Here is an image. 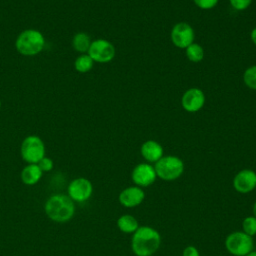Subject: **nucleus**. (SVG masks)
<instances>
[{
    "instance_id": "obj_1",
    "label": "nucleus",
    "mask_w": 256,
    "mask_h": 256,
    "mask_svg": "<svg viewBox=\"0 0 256 256\" xmlns=\"http://www.w3.org/2000/svg\"><path fill=\"white\" fill-rule=\"evenodd\" d=\"M161 245V235L153 227L139 226L132 234L131 249L136 256H152Z\"/></svg>"
},
{
    "instance_id": "obj_2",
    "label": "nucleus",
    "mask_w": 256,
    "mask_h": 256,
    "mask_svg": "<svg viewBox=\"0 0 256 256\" xmlns=\"http://www.w3.org/2000/svg\"><path fill=\"white\" fill-rule=\"evenodd\" d=\"M44 210L51 220L63 223L72 219L75 213V205L68 195L55 194L48 198Z\"/></svg>"
},
{
    "instance_id": "obj_3",
    "label": "nucleus",
    "mask_w": 256,
    "mask_h": 256,
    "mask_svg": "<svg viewBox=\"0 0 256 256\" xmlns=\"http://www.w3.org/2000/svg\"><path fill=\"white\" fill-rule=\"evenodd\" d=\"M45 46L43 34L36 29H26L16 38V50L24 56H34L39 54Z\"/></svg>"
},
{
    "instance_id": "obj_4",
    "label": "nucleus",
    "mask_w": 256,
    "mask_h": 256,
    "mask_svg": "<svg viewBox=\"0 0 256 256\" xmlns=\"http://www.w3.org/2000/svg\"><path fill=\"white\" fill-rule=\"evenodd\" d=\"M154 169L158 178L164 181H173L183 174L184 163L177 156L167 155L155 163Z\"/></svg>"
},
{
    "instance_id": "obj_5",
    "label": "nucleus",
    "mask_w": 256,
    "mask_h": 256,
    "mask_svg": "<svg viewBox=\"0 0 256 256\" xmlns=\"http://www.w3.org/2000/svg\"><path fill=\"white\" fill-rule=\"evenodd\" d=\"M253 237L243 231H233L225 239V248L233 256H245L253 250Z\"/></svg>"
},
{
    "instance_id": "obj_6",
    "label": "nucleus",
    "mask_w": 256,
    "mask_h": 256,
    "mask_svg": "<svg viewBox=\"0 0 256 256\" xmlns=\"http://www.w3.org/2000/svg\"><path fill=\"white\" fill-rule=\"evenodd\" d=\"M20 154L28 164H37L45 156V145L36 135L27 136L21 143Z\"/></svg>"
},
{
    "instance_id": "obj_7",
    "label": "nucleus",
    "mask_w": 256,
    "mask_h": 256,
    "mask_svg": "<svg viewBox=\"0 0 256 256\" xmlns=\"http://www.w3.org/2000/svg\"><path fill=\"white\" fill-rule=\"evenodd\" d=\"M87 54L94 62L107 63L115 56V47L113 44L105 39H97L91 42Z\"/></svg>"
},
{
    "instance_id": "obj_8",
    "label": "nucleus",
    "mask_w": 256,
    "mask_h": 256,
    "mask_svg": "<svg viewBox=\"0 0 256 256\" xmlns=\"http://www.w3.org/2000/svg\"><path fill=\"white\" fill-rule=\"evenodd\" d=\"M68 196L75 202L87 201L93 193V185L90 180L84 177L75 178L72 180L67 188Z\"/></svg>"
},
{
    "instance_id": "obj_9",
    "label": "nucleus",
    "mask_w": 256,
    "mask_h": 256,
    "mask_svg": "<svg viewBox=\"0 0 256 256\" xmlns=\"http://www.w3.org/2000/svg\"><path fill=\"white\" fill-rule=\"evenodd\" d=\"M157 178L154 166L148 163H140L134 167L131 173V179L136 186L141 188L152 185Z\"/></svg>"
},
{
    "instance_id": "obj_10",
    "label": "nucleus",
    "mask_w": 256,
    "mask_h": 256,
    "mask_svg": "<svg viewBox=\"0 0 256 256\" xmlns=\"http://www.w3.org/2000/svg\"><path fill=\"white\" fill-rule=\"evenodd\" d=\"M171 40L176 47L186 49L194 41V30L185 22L177 23L172 28Z\"/></svg>"
},
{
    "instance_id": "obj_11",
    "label": "nucleus",
    "mask_w": 256,
    "mask_h": 256,
    "mask_svg": "<svg viewBox=\"0 0 256 256\" xmlns=\"http://www.w3.org/2000/svg\"><path fill=\"white\" fill-rule=\"evenodd\" d=\"M232 184L238 193L248 194L256 188V172L251 169H243L234 176Z\"/></svg>"
},
{
    "instance_id": "obj_12",
    "label": "nucleus",
    "mask_w": 256,
    "mask_h": 256,
    "mask_svg": "<svg viewBox=\"0 0 256 256\" xmlns=\"http://www.w3.org/2000/svg\"><path fill=\"white\" fill-rule=\"evenodd\" d=\"M118 199L122 206L126 208H134L144 201L145 193L139 186H129L120 192Z\"/></svg>"
},
{
    "instance_id": "obj_13",
    "label": "nucleus",
    "mask_w": 256,
    "mask_h": 256,
    "mask_svg": "<svg viewBox=\"0 0 256 256\" xmlns=\"http://www.w3.org/2000/svg\"><path fill=\"white\" fill-rule=\"evenodd\" d=\"M181 103L186 111L197 112L205 103L204 93L198 88H190L184 92Z\"/></svg>"
},
{
    "instance_id": "obj_14",
    "label": "nucleus",
    "mask_w": 256,
    "mask_h": 256,
    "mask_svg": "<svg viewBox=\"0 0 256 256\" xmlns=\"http://www.w3.org/2000/svg\"><path fill=\"white\" fill-rule=\"evenodd\" d=\"M140 151L143 158L150 163H156L160 158L163 157L162 146L154 140L145 141L142 144Z\"/></svg>"
},
{
    "instance_id": "obj_15",
    "label": "nucleus",
    "mask_w": 256,
    "mask_h": 256,
    "mask_svg": "<svg viewBox=\"0 0 256 256\" xmlns=\"http://www.w3.org/2000/svg\"><path fill=\"white\" fill-rule=\"evenodd\" d=\"M43 172L37 164H28L21 171V180L26 185H35L39 182Z\"/></svg>"
},
{
    "instance_id": "obj_16",
    "label": "nucleus",
    "mask_w": 256,
    "mask_h": 256,
    "mask_svg": "<svg viewBox=\"0 0 256 256\" xmlns=\"http://www.w3.org/2000/svg\"><path fill=\"white\" fill-rule=\"evenodd\" d=\"M118 229L125 234H133L138 228V220L131 214H123L117 219Z\"/></svg>"
},
{
    "instance_id": "obj_17",
    "label": "nucleus",
    "mask_w": 256,
    "mask_h": 256,
    "mask_svg": "<svg viewBox=\"0 0 256 256\" xmlns=\"http://www.w3.org/2000/svg\"><path fill=\"white\" fill-rule=\"evenodd\" d=\"M91 39L88 36V34L84 33V32H78L73 36L72 39V46L74 48V50H76L77 52L84 54L86 52H88L89 47L91 45Z\"/></svg>"
},
{
    "instance_id": "obj_18",
    "label": "nucleus",
    "mask_w": 256,
    "mask_h": 256,
    "mask_svg": "<svg viewBox=\"0 0 256 256\" xmlns=\"http://www.w3.org/2000/svg\"><path fill=\"white\" fill-rule=\"evenodd\" d=\"M93 65H94V61L87 53L79 55L74 62V67H75L76 71H78L80 73H86V72L90 71L92 69Z\"/></svg>"
},
{
    "instance_id": "obj_19",
    "label": "nucleus",
    "mask_w": 256,
    "mask_h": 256,
    "mask_svg": "<svg viewBox=\"0 0 256 256\" xmlns=\"http://www.w3.org/2000/svg\"><path fill=\"white\" fill-rule=\"evenodd\" d=\"M186 56L192 62H200L204 57V50L202 46L193 42L186 48Z\"/></svg>"
},
{
    "instance_id": "obj_20",
    "label": "nucleus",
    "mask_w": 256,
    "mask_h": 256,
    "mask_svg": "<svg viewBox=\"0 0 256 256\" xmlns=\"http://www.w3.org/2000/svg\"><path fill=\"white\" fill-rule=\"evenodd\" d=\"M244 83L250 89L256 90V65L248 67L243 75Z\"/></svg>"
},
{
    "instance_id": "obj_21",
    "label": "nucleus",
    "mask_w": 256,
    "mask_h": 256,
    "mask_svg": "<svg viewBox=\"0 0 256 256\" xmlns=\"http://www.w3.org/2000/svg\"><path fill=\"white\" fill-rule=\"evenodd\" d=\"M242 231L251 237L256 235V218L254 216L244 218L242 221Z\"/></svg>"
},
{
    "instance_id": "obj_22",
    "label": "nucleus",
    "mask_w": 256,
    "mask_h": 256,
    "mask_svg": "<svg viewBox=\"0 0 256 256\" xmlns=\"http://www.w3.org/2000/svg\"><path fill=\"white\" fill-rule=\"evenodd\" d=\"M37 165L39 166V168L41 169L42 172H48V171H51L54 167V163H53V160L49 157H46L44 156L38 163Z\"/></svg>"
},
{
    "instance_id": "obj_23",
    "label": "nucleus",
    "mask_w": 256,
    "mask_h": 256,
    "mask_svg": "<svg viewBox=\"0 0 256 256\" xmlns=\"http://www.w3.org/2000/svg\"><path fill=\"white\" fill-rule=\"evenodd\" d=\"M229 1L231 6L238 11L247 9L252 2V0H229Z\"/></svg>"
},
{
    "instance_id": "obj_24",
    "label": "nucleus",
    "mask_w": 256,
    "mask_h": 256,
    "mask_svg": "<svg viewBox=\"0 0 256 256\" xmlns=\"http://www.w3.org/2000/svg\"><path fill=\"white\" fill-rule=\"evenodd\" d=\"M195 5L198 6L201 9L207 10V9H211L213 7L216 6V4L218 3V0H193Z\"/></svg>"
},
{
    "instance_id": "obj_25",
    "label": "nucleus",
    "mask_w": 256,
    "mask_h": 256,
    "mask_svg": "<svg viewBox=\"0 0 256 256\" xmlns=\"http://www.w3.org/2000/svg\"><path fill=\"white\" fill-rule=\"evenodd\" d=\"M182 256H200V253L195 246L189 245L184 248L182 252Z\"/></svg>"
},
{
    "instance_id": "obj_26",
    "label": "nucleus",
    "mask_w": 256,
    "mask_h": 256,
    "mask_svg": "<svg viewBox=\"0 0 256 256\" xmlns=\"http://www.w3.org/2000/svg\"><path fill=\"white\" fill-rule=\"evenodd\" d=\"M251 40H252V42L256 45V27L252 30V32H251Z\"/></svg>"
},
{
    "instance_id": "obj_27",
    "label": "nucleus",
    "mask_w": 256,
    "mask_h": 256,
    "mask_svg": "<svg viewBox=\"0 0 256 256\" xmlns=\"http://www.w3.org/2000/svg\"><path fill=\"white\" fill-rule=\"evenodd\" d=\"M252 211H253V216L256 218V202H255V203H254V205H253Z\"/></svg>"
},
{
    "instance_id": "obj_28",
    "label": "nucleus",
    "mask_w": 256,
    "mask_h": 256,
    "mask_svg": "<svg viewBox=\"0 0 256 256\" xmlns=\"http://www.w3.org/2000/svg\"><path fill=\"white\" fill-rule=\"evenodd\" d=\"M245 256H256V251H254V250H252L251 252H249L247 255H245Z\"/></svg>"
},
{
    "instance_id": "obj_29",
    "label": "nucleus",
    "mask_w": 256,
    "mask_h": 256,
    "mask_svg": "<svg viewBox=\"0 0 256 256\" xmlns=\"http://www.w3.org/2000/svg\"><path fill=\"white\" fill-rule=\"evenodd\" d=\"M0 107H1V101H0Z\"/></svg>"
}]
</instances>
